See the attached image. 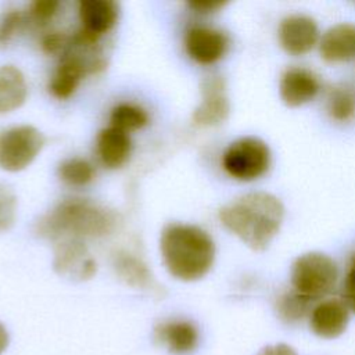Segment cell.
Listing matches in <instances>:
<instances>
[{"label": "cell", "mask_w": 355, "mask_h": 355, "mask_svg": "<svg viewBox=\"0 0 355 355\" xmlns=\"http://www.w3.org/2000/svg\"><path fill=\"white\" fill-rule=\"evenodd\" d=\"M78 14L82 22L80 29L101 37L116 25L119 6L112 0H80Z\"/></svg>", "instance_id": "13"}, {"label": "cell", "mask_w": 355, "mask_h": 355, "mask_svg": "<svg viewBox=\"0 0 355 355\" xmlns=\"http://www.w3.org/2000/svg\"><path fill=\"white\" fill-rule=\"evenodd\" d=\"M93 165L83 158H67L58 165V176L69 186L82 187L94 179Z\"/></svg>", "instance_id": "21"}, {"label": "cell", "mask_w": 355, "mask_h": 355, "mask_svg": "<svg viewBox=\"0 0 355 355\" xmlns=\"http://www.w3.org/2000/svg\"><path fill=\"white\" fill-rule=\"evenodd\" d=\"M284 216L282 201L266 191L247 193L219 211L220 223L255 251L265 250Z\"/></svg>", "instance_id": "1"}, {"label": "cell", "mask_w": 355, "mask_h": 355, "mask_svg": "<svg viewBox=\"0 0 355 355\" xmlns=\"http://www.w3.org/2000/svg\"><path fill=\"white\" fill-rule=\"evenodd\" d=\"M337 277L336 262L322 252L302 254L291 268L293 290L311 302L329 294L334 288Z\"/></svg>", "instance_id": "4"}, {"label": "cell", "mask_w": 355, "mask_h": 355, "mask_svg": "<svg viewBox=\"0 0 355 355\" xmlns=\"http://www.w3.org/2000/svg\"><path fill=\"white\" fill-rule=\"evenodd\" d=\"M229 37L211 26H191L184 35V49L191 60L201 65L218 62L227 51Z\"/></svg>", "instance_id": "9"}, {"label": "cell", "mask_w": 355, "mask_h": 355, "mask_svg": "<svg viewBox=\"0 0 355 355\" xmlns=\"http://www.w3.org/2000/svg\"><path fill=\"white\" fill-rule=\"evenodd\" d=\"M159 251L171 276L183 282L204 277L214 265L215 244L200 226L169 223L162 229Z\"/></svg>", "instance_id": "2"}, {"label": "cell", "mask_w": 355, "mask_h": 355, "mask_svg": "<svg viewBox=\"0 0 355 355\" xmlns=\"http://www.w3.org/2000/svg\"><path fill=\"white\" fill-rule=\"evenodd\" d=\"M17 208L18 201L14 190L6 183H0V233L12 227L17 218Z\"/></svg>", "instance_id": "23"}, {"label": "cell", "mask_w": 355, "mask_h": 355, "mask_svg": "<svg viewBox=\"0 0 355 355\" xmlns=\"http://www.w3.org/2000/svg\"><path fill=\"white\" fill-rule=\"evenodd\" d=\"M8 345V333L6 327L0 323V354L7 348Z\"/></svg>", "instance_id": "30"}, {"label": "cell", "mask_w": 355, "mask_h": 355, "mask_svg": "<svg viewBox=\"0 0 355 355\" xmlns=\"http://www.w3.org/2000/svg\"><path fill=\"white\" fill-rule=\"evenodd\" d=\"M71 36L62 32H51L43 36L42 39V49L47 54H64L69 46Z\"/></svg>", "instance_id": "26"}, {"label": "cell", "mask_w": 355, "mask_h": 355, "mask_svg": "<svg viewBox=\"0 0 355 355\" xmlns=\"http://www.w3.org/2000/svg\"><path fill=\"white\" fill-rule=\"evenodd\" d=\"M190 10L197 14H214L226 6V1H190Z\"/></svg>", "instance_id": "28"}, {"label": "cell", "mask_w": 355, "mask_h": 355, "mask_svg": "<svg viewBox=\"0 0 355 355\" xmlns=\"http://www.w3.org/2000/svg\"><path fill=\"white\" fill-rule=\"evenodd\" d=\"M343 301L352 312H355V258L347 272L343 286Z\"/></svg>", "instance_id": "27"}, {"label": "cell", "mask_w": 355, "mask_h": 355, "mask_svg": "<svg viewBox=\"0 0 355 355\" xmlns=\"http://www.w3.org/2000/svg\"><path fill=\"white\" fill-rule=\"evenodd\" d=\"M319 90V78L311 69L304 67L287 68L279 82L280 97L288 107H300L312 101Z\"/></svg>", "instance_id": "11"}, {"label": "cell", "mask_w": 355, "mask_h": 355, "mask_svg": "<svg viewBox=\"0 0 355 355\" xmlns=\"http://www.w3.org/2000/svg\"><path fill=\"white\" fill-rule=\"evenodd\" d=\"M28 96V85L22 71L14 65L0 67V114L19 108Z\"/></svg>", "instance_id": "18"}, {"label": "cell", "mask_w": 355, "mask_h": 355, "mask_svg": "<svg viewBox=\"0 0 355 355\" xmlns=\"http://www.w3.org/2000/svg\"><path fill=\"white\" fill-rule=\"evenodd\" d=\"M348 319V308L344 301L324 300L311 312V329L319 337L334 338L345 330Z\"/></svg>", "instance_id": "14"}, {"label": "cell", "mask_w": 355, "mask_h": 355, "mask_svg": "<svg viewBox=\"0 0 355 355\" xmlns=\"http://www.w3.org/2000/svg\"><path fill=\"white\" fill-rule=\"evenodd\" d=\"M96 148L101 164L108 169H116L129 159L132 141L129 133H125L114 126H108L98 132Z\"/></svg>", "instance_id": "17"}, {"label": "cell", "mask_w": 355, "mask_h": 355, "mask_svg": "<svg viewBox=\"0 0 355 355\" xmlns=\"http://www.w3.org/2000/svg\"><path fill=\"white\" fill-rule=\"evenodd\" d=\"M44 143L43 133L31 125L0 130V168L7 172L25 169L40 154Z\"/></svg>", "instance_id": "6"}, {"label": "cell", "mask_w": 355, "mask_h": 355, "mask_svg": "<svg viewBox=\"0 0 355 355\" xmlns=\"http://www.w3.org/2000/svg\"><path fill=\"white\" fill-rule=\"evenodd\" d=\"M280 46L291 55L311 51L319 40V29L313 18L304 14H291L279 25Z\"/></svg>", "instance_id": "10"}, {"label": "cell", "mask_w": 355, "mask_h": 355, "mask_svg": "<svg viewBox=\"0 0 355 355\" xmlns=\"http://www.w3.org/2000/svg\"><path fill=\"white\" fill-rule=\"evenodd\" d=\"M222 166L236 180L251 182L259 179L270 166V150L263 140L255 136L240 137L223 151Z\"/></svg>", "instance_id": "5"}, {"label": "cell", "mask_w": 355, "mask_h": 355, "mask_svg": "<svg viewBox=\"0 0 355 355\" xmlns=\"http://www.w3.org/2000/svg\"><path fill=\"white\" fill-rule=\"evenodd\" d=\"M226 82L219 75H209L201 83V101L193 112L197 126H216L229 115Z\"/></svg>", "instance_id": "8"}, {"label": "cell", "mask_w": 355, "mask_h": 355, "mask_svg": "<svg viewBox=\"0 0 355 355\" xmlns=\"http://www.w3.org/2000/svg\"><path fill=\"white\" fill-rule=\"evenodd\" d=\"M25 15L19 10H10L0 17V47L8 46L21 32Z\"/></svg>", "instance_id": "24"}, {"label": "cell", "mask_w": 355, "mask_h": 355, "mask_svg": "<svg viewBox=\"0 0 355 355\" xmlns=\"http://www.w3.org/2000/svg\"><path fill=\"white\" fill-rule=\"evenodd\" d=\"M119 223V215L101 204L86 198H65L36 223L39 236L60 240L86 239L111 234Z\"/></svg>", "instance_id": "3"}, {"label": "cell", "mask_w": 355, "mask_h": 355, "mask_svg": "<svg viewBox=\"0 0 355 355\" xmlns=\"http://www.w3.org/2000/svg\"><path fill=\"white\" fill-rule=\"evenodd\" d=\"M110 122L111 126L129 133L144 128L148 123V114L136 104L119 103L111 110Z\"/></svg>", "instance_id": "20"}, {"label": "cell", "mask_w": 355, "mask_h": 355, "mask_svg": "<svg viewBox=\"0 0 355 355\" xmlns=\"http://www.w3.org/2000/svg\"><path fill=\"white\" fill-rule=\"evenodd\" d=\"M60 6L61 3L54 0H36L29 7V19L37 26H44L55 17Z\"/></svg>", "instance_id": "25"}, {"label": "cell", "mask_w": 355, "mask_h": 355, "mask_svg": "<svg viewBox=\"0 0 355 355\" xmlns=\"http://www.w3.org/2000/svg\"><path fill=\"white\" fill-rule=\"evenodd\" d=\"M258 355H297V352L287 344H276L262 348Z\"/></svg>", "instance_id": "29"}, {"label": "cell", "mask_w": 355, "mask_h": 355, "mask_svg": "<svg viewBox=\"0 0 355 355\" xmlns=\"http://www.w3.org/2000/svg\"><path fill=\"white\" fill-rule=\"evenodd\" d=\"M53 268L60 276L83 282L96 275L97 263L83 240L65 237L55 243Z\"/></svg>", "instance_id": "7"}, {"label": "cell", "mask_w": 355, "mask_h": 355, "mask_svg": "<svg viewBox=\"0 0 355 355\" xmlns=\"http://www.w3.org/2000/svg\"><path fill=\"white\" fill-rule=\"evenodd\" d=\"M311 301L297 294L294 290L284 293L277 300V312L280 318L288 323L301 320L309 311Z\"/></svg>", "instance_id": "22"}, {"label": "cell", "mask_w": 355, "mask_h": 355, "mask_svg": "<svg viewBox=\"0 0 355 355\" xmlns=\"http://www.w3.org/2000/svg\"><path fill=\"white\" fill-rule=\"evenodd\" d=\"M320 55L327 62H345L355 58V25L337 24L329 28L319 44Z\"/></svg>", "instance_id": "15"}, {"label": "cell", "mask_w": 355, "mask_h": 355, "mask_svg": "<svg viewBox=\"0 0 355 355\" xmlns=\"http://www.w3.org/2000/svg\"><path fill=\"white\" fill-rule=\"evenodd\" d=\"M327 112L337 122H348L355 118V89L349 85H338L330 89L327 96Z\"/></svg>", "instance_id": "19"}, {"label": "cell", "mask_w": 355, "mask_h": 355, "mask_svg": "<svg viewBox=\"0 0 355 355\" xmlns=\"http://www.w3.org/2000/svg\"><path fill=\"white\" fill-rule=\"evenodd\" d=\"M155 340L175 355L193 352L200 340L197 326L187 319H168L154 329Z\"/></svg>", "instance_id": "12"}, {"label": "cell", "mask_w": 355, "mask_h": 355, "mask_svg": "<svg viewBox=\"0 0 355 355\" xmlns=\"http://www.w3.org/2000/svg\"><path fill=\"white\" fill-rule=\"evenodd\" d=\"M112 265L116 272V276L126 284L135 288L159 293L161 288L158 283L155 282L147 263L140 257L129 251L119 250L114 255Z\"/></svg>", "instance_id": "16"}]
</instances>
